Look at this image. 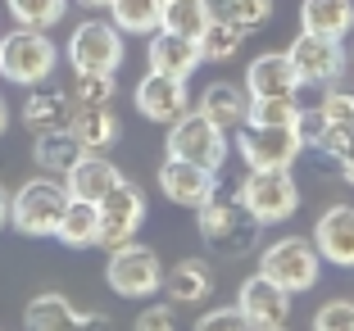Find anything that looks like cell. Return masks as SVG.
Segmentation results:
<instances>
[{"label":"cell","instance_id":"cell-1","mask_svg":"<svg viewBox=\"0 0 354 331\" xmlns=\"http://www.w3.org/2000/svg\"><path fill=\"white\" fill-rule=\"evenodd\" d=\"M68 209V187L64 182H50V177H28L10 200V227L23 231V236L41 240L59 231V218Z\"/></svg>","mask_w":354,"mask_h":331},{"label":"cell","instance_id":"cell-2","mask_svg":"<svg viewBox=\"0 0 354 331\" xmlns=\"http://www.w3.org/2000/svg\"><path fill=\"white\" fill-rule=\"evenodd\" d=\"M59 64V46L46 37V28H19L0 37V77L14 86L46 82Z\"/></svg>","mask_w":354,"mask_h":331},{"label":"cell","instance_id":"cell-3","mask_svg":"<svg viewBox=\"0 0 354 331\" xmlns=\"http://www.w3.org/2000/svg\"><path fill=\"white\" fill-rule=\"evenodd\" d=\"M164 141H168V155L191 159V164L209 168V173H223V164H227V155H232L227 127H218L214 118H205L196 104H191L177 123H168V136H164Z\"/></svg>","mask_w":354,"mask_h":331},{"label":"cell","instance_id":"cell-4","mask_svg":"<svg viewBox=\"0 0 354 331\" xmlns=\"http://www.w3.org/2000/svg\"><path fill=\"white\" fill-rule=\"evenodd\" d=\"M241 209L259 223H286L300 209V187L291 168H245V182L236 187Z\"/></svg>","mask_w":354,"mask_h":331},{"label":"cell","instance_id":"cell-5","mask_svg":"<svg viewBox=\"0 0 354 331\" xmlns=\"http://www.w3.org/2000/svg\"><path fill=\"white\" fill-rule=\"evenodd\" d=\"M104 281H109V290L123 295V300H150L155 290H164V263H159V254L150 245L123 240V245L109 249Z\"/></svg>","mask_w":354,"mask_h":331},{"label":"cell","instance_id":"cell-6","mask_svg":"<svg viewBox=\"0 0 354 331\" xmlns=\"http://www.w3.org/2000/svg\"><path fill=\"white\" fill-rule=\"evenodd\" d=\"M259 272H263V277H272L277 286H286L295 295V290L318 286L323 254H318L313 236H281V240H272V245L259 254Z\"/></svg>","mask_w":354,"mask_h":331},{"label":"cell","instance_id":"cell-7","mask_svg":"<svg viewBox=\"0 0 354 331\" xmlns=\"http://www.w3.org/2000/svg\"><path fill=\"white\" fill-rule=\"evenodd\" d=\"M127 46H123V28L114 19H86L73 28L68 37V64L73 68H95V73H118Z\"/></svg>","mask_w":354,"mask_h":331},{"label":"cell","instance_id":"cell-8","mask_svg":"<svg viewBox=\"0 0 354 331\" xmlns=\"http://www.w3.org/2000/svg\"><path fill=\"white\" fill-rule=\"evenodd\" d=\"M286 55H291L304 86H332L341 82V73H350V55H345V46L336 37H318V32L300 28V37L286 46Z\"/></svg>","mask_w":354,"mask_h":331},{"label":"cell","instance_id":"cell-9","mask_svg":"<svg viewBox=\"0 0 354 331\" xmlns=\"http://www.w3.org/2000/svg\"><path fill=\"white\" fill-rule=\"evenodd\" d=\"M196 223H200V236H205L209 245L227 249V254H241L245 245H254V231L263 227L259 218H250L241 209V200L227 205V200H218V196H209L205 205L196 209Z\"/></svg>","mask_w":354,"mask_h":331},{"label":"cell","instance_id":"cell-10","mask_svg":"<svg viewBox=\"0 0 354 331\" xmlns=\"http://www.w3.org/2000/svg\"><path fill=\"white\" fill-rule=\"evenodd\" d=\"M236 155L245 168H291L304 155V141L295 136V127H250L241 123Z\"/></svg>","mask_w":354,"mask_h":331},{"label":"cell","instance_id":"cell-11","mask_svg":"<svg viewBox=\"0 0 354 331\" xmlns=\"http://www.w3.org/2000/svg\"><path fill=\"white\" fill-rule=\"evenodd\" d=\"M95 209H100V240H95V245H104V249L132 240L136 231H141V223H146V196H141V187H132L127 177Z\"/></svg>","mask_w":354,"mask_h":331},{"label":"cell","instance_id":"cell-12","mask_svg":"<svg viewBox=\"0 0 354 331\" xmlns=\"http://www.w3.org/2000/svg\"><path fill=\"white\" fill-rule=\"evenodd\" d=\"M236 304H241V313H245V322H250L254 331H277V327L291 322V290L277 286V281L263 277V272L241 281Z\"/></svg>","mask_w":354,"mask_h":331},{"label":"cell","instance_id":"cell-13","mask_svg":"<svg viewBox=\"0 0 354 331\" xmlns=\"http://www.w3.org/2000/svg\"><path fill=\"white\" fill-rule=\"evenodd\" d=\"M191 91H187V77H173V73H155L150 68L141 82H136V114L150 118V123L168 127L191 109Z\"/></svg>","mask_w":354,"mask_h":331},{"label":"cell","instance_id":"cell-14","mask_svg":"<svg viewBox=\"0 0 354 331\" xmlns=\"http://www.w3.org/2000/svg\"><path fill=\"white\" fill-rule=\"evenodd\" d=\"M159 191H164L173 205H187V209H200L209 196H218V173L191 164V159H177L168 155L159 164Z\"/></svg>","mask_w":354,"mask_h":331},{"label":"cell","instance_id":"cell-15","mask_svg":"<svg viewBox=\"0 0 354 331\" xmlns=\"http://www.w3.org/2000/svg\"><path fill=\"white\" fill-rule=\"evenodd\" d=\"M313 245L332 268H354V205H332L313 223Z\"/></svg>","mask_w":354,"mask_h":331},{"label":"cell","instance_id":"cell-16","mask_svg":"<svg viewBox=\"0 0 354 331\" xmlns=\"http://www.w3.org/2000/svg\"><path fill=\"white\" fill-rule=\"evenodd\" d=\"M123 182V173H118L109 159L100 155V150H82V159H77L68 173H64V187H68V196L73 200H91V205H100L109 191Z\"/></svg>","mask_w":354,"mask_h":331},{"label":"cell","instance_id":"cell-17","mask_svg":"<svg viewBox=\"0 0 354 331\" xmlns=\"http://www.w3.org/2000/svg\"><path fill=\"white\" fill-rule=\"evenodd\" d=\"M300 73H295L291 55L286 50H268L254 55L250 68H245V91L250 95H300Z\"/></svg>","mask_w":354,"mask_h":331},{"label":"cell","instance_id":"cell-18","mask_svg":"<svg viewBox=\"0 0 354 331\" xmlns=\"http://www.w3.org/2000/svg\"><path fill=\"white\" fill-rule=\"evenodd\" d=\"M146 59L155 73H173V77H191L200 68V41L196 37H177V32H150V46H146Z\"/></svg>","mask_w":354,"mask_h":331},{"label":"cell","instance_id":"cell-19","mask_svg":"<svg viewBox=\"0 0 354 331\" xmlns=\"http://www.w3.org/2000/svg\"><path fill=\"white\" fill-rule=\"evenodd\" d=\"M68 118H73V95L59 91V86H28V100H23V123H28V132H59V127H68Z\"/></svg>","mask_w":354,"mask_h":331},{"label":"cell","instance_id":"cell-20","mask_svg":"<svg viewBox=\"0 0 354 331\" xmlns=\"http://www.w3.org/2000/svg\"><path fill=\"white\" fill-rule=\"evenodd\" d=\"M68 132L77 136V145L82 150H109V145L118 141V114L109 109V104H73V118H68Z\"/></svg>","mask_w":354,"mask_h":331},{"label":"cell","instance_id":"cell-21","mask_svg":"<svg viewBox=\"0 0 354 331\" xmlns=\"http://www.w3.org/2000/svg\"><path fill=\"white\" fill-rule=\"evenodd\" d=\"M196 109L205 118H214L218 127H227V132H236L241 123H245V109H250V91L236 82H209L205 91H200Z\"/></svg>","mask_w":354,"mask_h":331},{"label":"cell","instance_id":"cell-22","mask_svg":"<svg viewBox=\"0 0 354 331\" xmlns=\"http://www.w3.org/2000/svg\"><path fill=\"white\" fill-rule=\"evenodd\" d=\"M209 290H214V277H209V268L200 259H182V263H173V268H164V295L177 309L205 304Z\"/></svg>","mask_w":354,"mask_h":331},{"label":"cell","instance_id":"cell-23","mask_svg":"<svg viewBox=\"0 0 354 331\" xmlns=\"http://www.w3.org/2000/svg\"><path fill=\"white\" fill-rule=\"evenodd\" d=\"M300 28L345 41L354 32V0H304L300 5Z\"/></svg>","mask_w":354,"mask_h":331},{"label":"cell","instance_id":"cell-24","mask_svg":"<svg viewBox=\"0 0 354 331\" xmlns=\"http://www.w3.org/2000/svg\"><path fill=\"white\" fill-rule=\"evenodd\" d=\"M32 159H37L41 173L64 177L77 159H82V145H77V136L68 132V127H59V132H37V141H32Z\"/></svg>","mask_w":354,"mask_h":331},{"label":"cell","instance_id":"cell-25","mask_svg":"<svg viewBox=\"0 0 354 331\" xmlns=\"http://www.w3.org/2000/svg\"><path fill=\"white\" fill-rule=\"evenodd\" d=\"M55 236H59L68 249H91L95 240H100V209H95L91 200H73L68 196V209H64Z\"/></svg>","mask_w":354,"mask_h":331},{"label":"cell","instance_id":"cell-26","mask_svg":"<svg viewBox=\"0 0 354 331\" xmlns=\"http://www.w3.org/2000/svg\"><path fill=\"white\" fill-rule=\"evenodd\" d=\"M214 23V5L209 0H164V19L159 28L164 32H177V37H196Z\"/></svg>","mask_w":354,"mask_h":331},{"label":"cell","instance_id":"cell-27","mask_svg":"<svg viewBox=\"0 0 354 331\" xmlns=\"http://www.w3.org/2000/svg\"><path fill=\"white\" fill-rule=\"evenodd\" d=\"M241 41H245V32H241L236 23H227V19L214 14V23L200 32V59L205 64H227V59L241 55Z\"/></svg>","mask_w":354,"mask_h":331},{"label":"cell","instance_id":"cell-28","mask_svg":"<svg viewBox=\"0 0 354 331\" xmlns=\"http://www.w3.org/2000/svg\"><path fill=\"white\" fill-rule=\"evenodd\" d=\"M304 104L295 95H250V109H245V123L250 127H295Z\"/></svg>","mask_w":354,"mask_h":331},{"label":"cell","instance_id":"cell-29","mask_svg":"<svg viewBox=\"0 0 354 331\" xmlns=\"http://www.w3.org/2000/svg\"><path fill=\"white\" fill-rule=\"evenodd\" d=\"M23 322H28L32 331H59V327H77V309H73L68 300H64V295L46 290V295H37V300L28 304Z\"/></svg>","mask_w":354,"mask_h":331},{"label":"cell","instance_id":"cell-30","mask_svg":"<svg viewBox=\"0 0 354 331\" xmlns=\"http://www.w3.org/2000/svg\"><path fill=\"white\" fill-rule=\"evenodd\" d=\"M109 19L127 32H159V19H164V0H109Z\"/></svg>","mask_w":354,"mask_h":331},{"label":"cell","instance_id":"cell-31","mask_svg":"<svg viewBox=\"0 0 354 331\" xmlns=\"http://www.w3.org/2000/svg\"><path fill=\"white\" fill-rule=\"evenodd\" d=\"M5 10L14 14L19 28H59L68 14V0H5Z\"/></svg>","mask_w":354,"mask_h":331},{"label":"cell","instance_id":"cell-32","mask_svg":"<svg viewBox=\"0 0 354 331\" xmlns=\"http://www.w3.org/2000/svg\"><path fill=\"white\" fill-rule=\"evenodd\" d=\"M118 91L114 73H95V68H77L73 73V86H68V95H73V104H109Z\"/></svg>","mask_w":354,"mask_h":331},{"label":"cell","instance_id":"cell-33","mask_svg":"<svg viewBox=\"0 0 354 331\" xmlns=\"http://www.w3.org/2000/svg\"><path fill=\"white\" fill-rule=\"evenodd\" d=\"M218 19L236 23L241 32H254L263 23H272V0H218Z\"/></svg>","mask_w":354,"mask_h":331},{"label":"cell","instance_id":"cell-34","mask_svg":"<svg viewBox=\"0 0 354 331\" xmlns=\"http://www.w3.org/2000/svg\"><path fill=\"white\" fill-rule=\"evenodd\" d=\"M318 109H323V118L332 127H354V91H345V86H327L323 91V104H318Z\"/></svg>","mask_w":354,"mask_h":331},{"label":"cell","instance_id":"cell-35","mask_svg":"<svg viewBox=\"0 0 354 331\" xmlns=\"http://www.w3.org/2000/svg\"><path fill=\"white\" fill-rule=\"evenodd\" d=\"M250 322H245V313H241V304H227V309H209L196 318V331H245Z\"/></svg>","mask_w":354,"mask_h":331},{"label":"cell","instance_id":"cell-36","mask_svg":"<svg viewBox=\"0 0 354 331\" xmlns=\"http://www.w3.org/2000/svg\"><path fill=\"white\" fill-rule=\"evenodd\" d=\"M313 327L318 331H354V304L350 300H332L313 313Z\"/></svg>","mask_w":354,"mask_h":331},{"label":"cell","instance_id":"cell-37","mask_svg":"<svg viewBox=\"0 0 354 331\" xmlns=\"http://www.w3.org/2000/svg\"><path fill=\"white\" fill-rule=\"evenodd\" d=\"M177 327V304H150L136 313V331H168Z\"/></svg>","mask_w":354,"mask_h":331},{"label":"cell","instance_id":"cell-38","mask_svg":"<svg viewBox=\"0 0 354 331\" xmlns=\"http://www.w3.org/2000/svg\"><path fill=\"white\" fill-rule=\"evenodd\" d=\"M323 132H327V118H323V109H300V118H295V136L304 141V150H318V141H323Z\"/></svg>","mask_w":354,"mask_h":331},{"label":"cell","instance_id":"cell-39","mask_svg":"<svg viewBox=\"0 0 354 331\" xmlns=\"http://www.w3.org/2000/svg\"><path fill=\"white\" fill-rule=\"evenodd\" d=\"M350 141H354V127H332V123H327V132H323V141H318V150L336 159V155H341V150H345Z\"/></svg>","mask_w":354,"mask_h":331},{"label":"cell","instance_id":"cell-40","mask_svg":"<svg viewBox=\"0 0 354 331\" xmlns=\"http://www.w3.org/2000/svg\"><path fill=\"white\" fill-rule=\"evenodd\" d=\"M336 168H341V177H345V182H350V187H354V141L345 145L341 155H336Z\"/></svg>","mask_w":354,"mask_h":331},{"label":"cell","instance_id":"cell-41","mask_svg":"<svg viewBox=\"0 0 354 331\" xmlns=\"http://www.w3.org/2000/svg\"><path fill=\"white\" fill-rule=\"evenodd\" d=\"M10 200H14V191H5V182H0V231L10 227Z\"/></svg>","mask_w":354,"mask_h":331},{"label":"cell","instance_id":"cell-42","mask_svg":"<svg viewBox=\"0 0 354 331\" xmlns=\"http://www.w3.org/2000/svg\"><path fill=\"white\" fill-rule=\"evenodd\" d=\"M104 322H109L104 313H77V327H104Z\"/></svg>","mask_w":354,"mask_h":331},{"label":"cell","instance_id":"cell-43","mask_svg":"<svg viewBox=\"0 0 354 331\" xmlns=\"http://www.w3.org/2000/svg\"><path fill=\"white\" fill-rule=\"evenodd\" d=\"M5 127H10V104L0 100V136H5Z\"/></svg>","mask_w":354,"mask_h":331},{"label":"cell","instance_id":"cell-44","mask_svg":"<svg viewBox=\"0 0 354 331\" xmlns=\"http://www.w3.org/2000/svg\"><path fill=\"white\" fill-rule=\"evenodd\" d=\"M82 10H109V0H77Z\"/></svg>","mask_w":354,"mask_h":331},{"label":"cell","instance_id":"cell-45","mask_svg":"<svg viewBox=\"0 0 354 331\" xmlns=\"http://www.w3.org/2000/svg\"><path fill=\"white\" fill-rule=\"evenodd\" d=\"M350 73H354V46H350Z\"/></svg>","mask_w":354,"mask_h":331}]
</instances>
